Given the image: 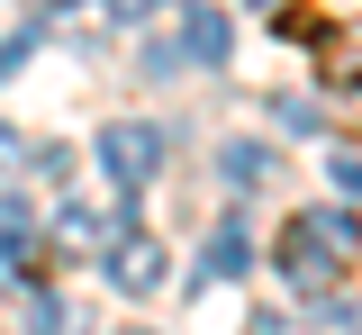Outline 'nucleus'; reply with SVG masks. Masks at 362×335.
Instances as JSON below:
<instances>
[{
	"label": "nucleus",
	"instance_id": "f257e3e1",
	"mask_svg": "<svg viewBox=\"0 0 362 335\" xmlns=\"http://www.w3.org/2000/svg\"><path fill=\"white\" fill-rule=\"evenodd\" d=\"M354 254H362L354 208H299V218L281 227V281L290 290H326V281H344Z\"/></svg>",
	"mask_w": 362,
	"mask_h": 335
},
{
	"label": "nucleus",
	"instance_id": "f03ea898",
	"mask_svg": "<svg viewBox=\"0 0 362 335\" xmlns=\"http://www.w3.org/2000/svg\"><path fill=\"white\" fill-rule=\"evenodd\" d=\"M163 154H173V136H163V127L118 118V127L100 136V172H109V191H145V182L163 172Z\"/></svg>",
	"mask_w": 362,
	"mask_h": 335
},
{
	"label": "nucleus",
	"instance_id": "7ed1b4c3",
	"mask_svg": "<svg viewBox=\"0 0 362 335\" xmlns=\"http://www.w3.org/2000/svg\"><path fill=\"white\" fill-rule=\"evenodd\" d=\"M100 272H109V290H127V299H154V290L173 281V254L154 236H136V227H118L109 254H100Z\"/></svg>",
	"mask_w": 362,
	"mask_h": 335
},
{
	"label": "nucleus",
	"instance_id": "20e7f679",
	"mask_svg": "<svg viewBox=\"0 0 362 335\" xmlns=\"http://www.w3.org/2000/svg\"><path fill=\"white\" fill-rule=\"evenodd\" d=\"M190 64H226V9H209V0H190L181 9V37H173Z\"/></svg>",
	"mask_w": 362,
	"mask_h": 335
},
{
	"label": "nucleus",
	"instance_id": "39448f33",
	"mask_svg": "<svg viewBox=\"0 0 362 335\" xmlns=\"http://www.w3.org/2000/svg\"><path fill=\"white\" fill-rule=\"evenodd\" d=\"M317 54H326L317 73H326L335 91H362V18L354 28H317Z\"/></svg>",
	"mask_w": 362,
	"mask_h": 335
},
{
	"label": "nucleus",
	"instance_id": "423d86ee",
	"mask_svg": "<svg viewBox=\"0 0 362 335\" xmlns=\"http://www.w3.org/2000/svg\"><path fill=\"white\" fill-rule=\"evenodd\" d=\"M245 254H254V245H245V218H226L218 236H209V281H235V272H245Z\"/></svg>",
	"mask_w": 362,
	"mask_h": 335
},
{
	"label": "nucleus",
	"instance_id": "0eeeda50",
	"mask_svg": "<svg viewBox=\"0 0 362 335\" xmlns=\"http://www.w3.org/2000/svg\"><path fill=\"white\" fill-rule=\"evenodd\" d=\"M218 163H226V182H235V191H263V182H272V145H226Z\"/></svg>",
	"mask_w": 362,
	"mask_h": 335
},
{
	"label": "nucleus",
	"instance_id": "6e6552de",
	"mask_svg": "<svg viewBox=\"0 0 362 335\" xmlns=\"http://www.w3.org/2000/svg\"><path fill=\"white\" fill-rule=\"evenodd\" d=\"M0 245H18V254L37 245V208L28 199H0Z\"/></svg>",
	"mask_w": 362,
	"mask_h": 335
},
{
	"label": "nucleus",
	"instance_id": "1a4fd4ad",
	"mask_svg": "<svg viewBox=\"0 0 362 335\" xmlns=\"http://www.w3.org/2000/svg\"><path fill=\"white\" fill-rule=\"evenodd\" d=\"M28 335H73V308L64 299H28Z\"/></svg>",
	"mask_w": 362,
	"mask_h": 335
},
{
	"label": "nucleus",
	"instance_id": "9d476101",
	"mask_svg": "<svg viewBox=\"0 0 362 335\" xmlns=\"http://www.w3.org/2000/svg\"><path fill=\"white\" fill-rule=\"evenodd\" d=\"M272 118H281V127H299V136H317V109H308V100H272Z\"/></svg>",
	"mask_w": 362,
	"mask_h": 335
},
{
	"label": "nucleus",
	"instance_id": "9b49d317",
	"mask_svg": "<svg viewBox=\"0 0 362 335\" xmlns=\"http://www.w3.org/2000/svg\"><path fill=\"white\" fill-rule=\"evenodd\" d=\"M28 54H37V37H28V28H18V37H0V82H9V73H18Z\"/></svg>",
	"mask_w": 362,
	"mask_h": 335
},
{
	"label": "nucleus",
	"instance_id": "f8f14e48",
	"mask_svg": "<svg viewBox=\"0 0 362 335\" xmlns=\"http://www.w3.org/2000/svg\"><path fill=\"white\" fill-rule=\"evenodd\" d=\"M100 9H109V18H118V28H136V18H154V9H163V0H100Z\"/></svg>",
	"mask_w": 362,
	"mask_h": 335
},
{
	"label": "nucleus",
	"instance_id": "ddd939ff",
	"mask_svg": "<svg viewBox=\"0 0 362 335\" xmlns=\"http://www.w3.org/2000/svg\"><path fill=\"white\" fill-rule=\"evenodd\" d=\"M326 172H335L344 191H362V154H354V145H344V154H326Z\"/></svg>",
	"mask_w": 362,
	"mask_h": 335
},
{
	"label": "nucleus",
	"instance_id": "4468645a",
	"mask_svg": "<svg viewBox=\"0 0 362 335\" xmlns=\"http://www.w3.org/2000/svg\"><path fill=\"white\" fill-rule=\"evenodd\" d=\"M18 154H28V136H18V127H0V172H18Z\"/></svg>",
	"mask_w": 362,
	"mask_h": 335
},
{
	"label": "nucleus",
	"instance_id": "2eb2a0df",
	"mask_svg": "<svg viewBox=\"0 0 362 335\" xmlns=\"http://www.w3.org/2000/svg\"><path fill=\"white\" fill-rule=\"evenodd\" d=\"M245 9H272V0H245Z\"/></svg>",
	"mask_w": 362,
	"mask_h": 335
},
{
	"label": "nucleus",
	"instance_id": "dca6fc26",
	"mask_svg": "<svg viewBox=\"0 0 362 335\" xmlns=\"http://www.w3.org/2000/svg\"><path fill=\"white\" fill-rule=\"evenodd\" d=\"M54 9H73V0H54Z\"/></svg>",
	"mask_w": 362,
	"mask_h": 335
}]
</instances>
